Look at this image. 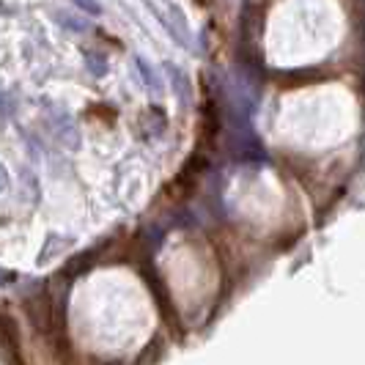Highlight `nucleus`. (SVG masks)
Here are the masks:
<instances>
[{
	"mask_svg": "<svg viewBox=\"0 0 365 365\" xmlns=\"http://www.w3.org/2000/svg\"><path fill=\"white\" fill-rule=\"evenodd\" d=\"M135 63H138V69H140V74H143V83H146V86H148V88H151L154 93H160V88H163V86H160V80L154 77V72H151V66H148V63L143 61V58H135Z\"/></svg>",
	"mask_w": 365,
	"mask_h": 365,
	"instance_id": "1",
	"label": "nucleus"
},
{
	"mask_svg": "<svg viewBox=\"0 0 365 365\" xmlns=\"http://www.w3.org/2000/svg\"><path fill=\"white\" fill-rule=\"evenodd\" d=\"M6 269H0V283H11V280H17V274H3Z\"/></svg>",
	"mask_w": 365,
	"mask_h": 365,
	"instance_id": "4",
	"label": "nucleus"
},
{
	"mask_svg": "<svg viewBox=\"0 0 365 365\" xmlns=\"http://www.w3.org/2000/svg\"><path fill=\"white\" fill-rule=\"evenodd\" d=\"M74 3H77V6L83 9V11L93 14V17H99V14H102V6H99L96 0H74Z\"/></svg>",
	"mask_w": 365,
	"mask_h": 365,
	"instance_id": "2",
	"label": "nucleus"
},
{
	"mask_svg": "<svg viewBox=\"0 0 365 365\" xmlns=\"http://www.w3.org/2000/svg\"><path fill=\"white\" fill-rule=\"evenodd\" d=\"M6 187H9V173H6V168L0 165V192H3Z\"/></svg>",
	"mask_w": 365,
	"mask_h": 365,
	"instance_id": "3",
	"label": "nucleus"
}]
</instances>
